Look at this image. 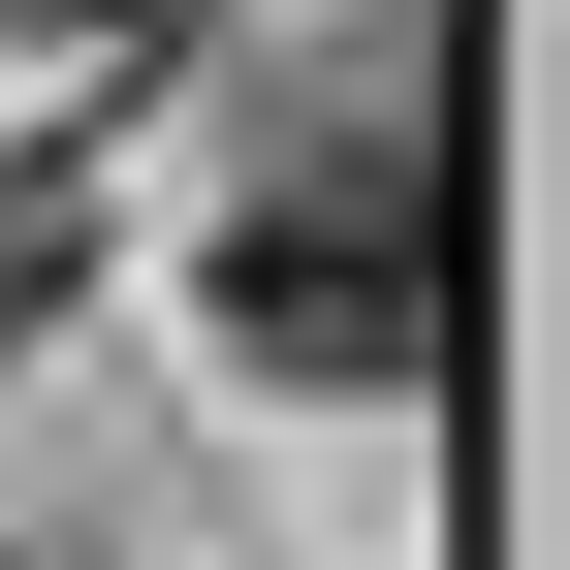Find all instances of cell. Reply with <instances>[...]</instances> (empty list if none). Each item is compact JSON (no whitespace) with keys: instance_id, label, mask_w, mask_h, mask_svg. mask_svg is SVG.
<instances>
[{"instance_id":"1","label":"cell","mask_w":570,"mask_h":570,"mask_svg":"<svg viewBox=\"0 0 570 570\" xmlns=\"http://www.w3.org/2000/svg\"><path fill=\"white\" fill-rule=\"evenodd\" d=\"M223 348L285 412H412L444 381V159H412V96H348L317 159L223 190Z\"/></svg>"},{"instance_id":"2","label":"cell","mask_w":570,"mask_h":570,"mask_svg":"<svg viewBox=\"0 0 570 570\" xmlns=\"http://www.w3.org/2000/svg\"><path fill=\"white\" fill-rule=\"evenodd\" d=\"M63 285H96V190H63V159H0V348H63Z\"/></svg>"},{"instance_id":"3","label":"cell","mask_w":570,"mask_h":570,"mask_svg":"<svg viewBox=\"0 0 570 570\" xmlns=\"http://www.w3.org/2000/svg\"><path fill=\"white\" fill-rule=\"evenodd\" d=\"M32 32H96V63H127V32H190V0H32Z\"/></svg>"}]
</instances>
